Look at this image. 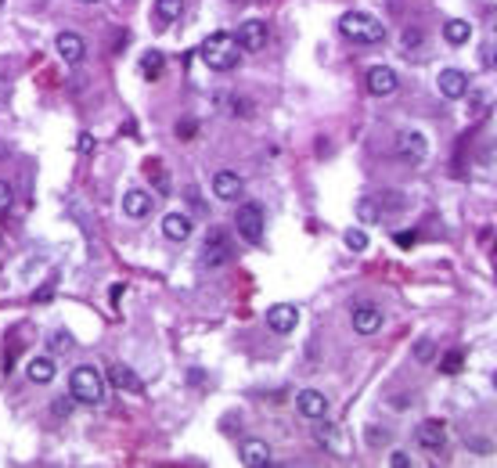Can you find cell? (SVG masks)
Masks as SVG:
<instances>
[{
	"mask_svg": "<svg viewBox=\"0 0 497 468\" xmlns=\"http://www.w3.org/2000/svg\"><path fill=\"white\" fill-rule=\"evenodd\" d=\"M202 61L213 69V72H231L238 61H241V44H238V37L234 33H209L206 40H202Z\"/></svg>",
	"mask_w": 497,
	"mask_h": 468,
	"instance_id": "1",
	"label": "cell"
},
{
	"mask_svg": "<svg viewBox=\"0 0 497 468\" xmlns=\"http://www.w3.org/2000/svg\"><path fill=\"white\" fill-rule=\"evenodd\" d=\"M339 33H343L346 40H353V44H382L386 40V25L367 11H346L343 18H339Z\"/></svg>",
	"mask_w": 497,
	"mask_h": 468,
	"instance_id": "2",
	"label": "cell"
},
{
	"mask_svg": "<svg viewBox=\"0 0 497 468\" xmlns=\"http://www.w3.org/2000/svg\"><path fill=\"white\" fill-rule=\"evenodd\" d=\"M69 396L76 403H87V407H98L101 396H105V382H101V371L90 367V364H80L69 371Z\"/></svg>",
	"mask_w": 497,
	"mask_h": 468,
	"instance_id": "3",
	"label": "cell"
},
{
	"mask_svg": "<svg viewBox=\"0 0 497 468\" xmlns=\"http://www.w3.org/2000/svg\"><path fill=\"white\" fill-rule=\"evenodd\" d=\"M231 256H234V248H231L227 231L224 227H209L206 241H202V267H224Z\"/></svg>",
	"mask_w": 497,
	"mask_h": 468,
	"instance_id": "4",
	"label": "cell"
},
{
	"mask_svg": "<svg viewBox=\"0 0 497 468\" xmlns=\"http://www.w3.org/2000/svg\"><path fill=\"white\" fill-rule=\"evenodd\" d=\"M234 227L245 241H260L263 238V205L260 202H241L238 213H234Z\"/></svg>",
	"mask_w": 497,
	"mask_h": 468,
	"instance_id": "5",
	"label": "cell"
},
{
	"mask_svg": "<svg viewBox=\"0 0 497 468\" xmlns=\"http://www.w3.org/2000/svg\"><path fill=\"white\" fill-rule=\"evenodd\" d=\"M396 155L408 166H422L425 163V155H429V141H425V134H418V130H408V134H400V141H396Z\"/></svg>",
	"mask_w": 497,
	"mask_h": 468,
	"instance_id": "6",
	"label": "cell"
},
{
	"mask_svg": "<svg viewBox=\"0 0 497 468\" xmlns=\"http://www.w3.org/2000/svg\"><path fill=\"white\" fill-rule=\"evenodd\" d=\"M364 83H367V94H375V98H389V94H396V87H400V80H396V72L389 65L367 69Z\"/></svg>",
	"mask_w": 497,
	"mask_h": 468,
	"instance_id": "7",
	"label": "cell"
},
{
	"mask_svg": "<svg viewBox=\"0 0 497 468\" xmlns=\"http://www.w3.org/2000/svg\"><path fill=\"white\" fill-rule=\"evenodd\" d=\"M436 87L447 101H461V98H469V76H465L461 69H443L436 76Z\"/></svg>",
	"mask_w": 497,
	"mask_h": 468,
	"instance_id": "8",
	"label": "cell"
},
{
	"mask_svg": "<svg viewBox=\"0 0 497 468\" xmlns=\"http://www.w3.org/2000/svg\"><path fill=\"white\" fill-rule=\"evenodd\" d=\"M238 44H241V51H263L267 47V22H260V18H249V22H241L238 25Z\"/></svg>",
	"mask_w": 497,
	"mask_h": 468,
	"instance_id": "9",
	"label": "cell"
},
{
	"mask_svg": "<svg viewBox=\"0 0 497 468\" xmlns=\"http://www.w3.org/2000/svg\"><path fill=\"white\" fill-rule=\"evenodd\" d=\"M267 324H270V331H277V335H289V331L299 324V310H296L292 303H274V306L267 310Z\"/></svg>",
	"mask_w": 497,
	"mask_h": 468,
	"instance_id": "10",
	"label": "cell"
},
{
	"mask_svg": "<svg viewBox=\"0 0 497 468\" xmlns=\"http://www.w3.org/2000/svg\"><path fill=\"white\" fill-rule=\"evenodd\" d=\"M296 411H299L303 418H310V422H321V418L328 415V400H325V393H317V389H303V393L296 396Z\"/></svg>",
	"mask_w": 497,
	"mask_h": 468,
	"instance_id": "11",
	"label": "cell"
},
{
	"mask_svg": "<svg viewBox=\"0 0 497 468\" xmlns=\"http://www.w3.org/2000/svg\"><path fill=\"white\" fill-rule=\"evenodd\" d=\"M353 328H357V335H375L382 328V310L375 303H357L353 306Z\"/></svg>",
	"mask_w": 497,
	"mask_h": 468,
	"instance_id": "12",
	"label": "cell"
},
{
	"mask_svg": "<svg viewBox=\"0 0 497 468\" xmlns=\"http://www.w3.org/2000/svg\"><path fill=\"white\" fill-rule=\"evenodd\" d=\"M241 177L234 173V170H220V173H213V195L216 198H224V202H234V198H241Z\"/></svg>",
	"mask_w": 497,
	"mask_h": 468,
	"instance_id": "13",
	"label": "cell"
},
{
	"mask_svg": "<svg viewBox=\"0 0 497 468\" xmlns=\"http://www.w3.org/2000/svg\"><path fill=\"white\" fill-rule=\"evenodd\" d=\"M54 47H58V54H61V61H65V65H80V61L87 58V44H83V37H76V33H58Z\"/></svg>",
	"mask_w": 497,
	"mask_h": 468,
	"instance_id": "14",
	"label": "cell"
},
{
	"mask_svg": "<svg viewBox=\"0 0 497 468\" xmlns=\"http://www.w3.org/2000/svg\"><path fill=\"white\" fill-rule=\"evenodd\" d=\"M415 440H418V447H425V450H443L447 429H443V422H422V425L415 429Z\"/></svg>",
	"mask_w": 497,
	"mask_h": 468,
	"instance_id": "15",
	"label": "cell"
},
{
	"mask_svg": "<svg viewBox=\"0 0 497 468\" xmlns=\"http://www.w3.org/2000/svg\"><path fill=\"white\" fill-rule=\"evenodd\" d=\"M151 205H155V198L148 191H141V187H134V191L122 195V213L134 216V220H144V216L151 213Z\"/></svg>",
	"mask_w": 497,
	"mask_h": 468,
	"instance_id": "16",
	"label": "cell"
},
{
	"mask_svg": "<svg viewBox=\"0 0 497 468\" xmlns=\"http://www.w3.org/2000/svg\"><path fill=\"white\" fill-rule=\"evenodd\" d=\"M163 238L166 241H188L191 238V220L184 213H166L163 216Z\"/></svg>",
	"mask_w": 497,
	"mask_h": 468,
	"instance_id": "17",
	"label": "cell"
},
{
	"mask_svg": "<svg viewBox=\"0 0 497 468\" xmlns=\"http://www.w3.org/2000/svg\"><path fill=\"white\" fill-rule=\"evenodd\" d=\"M108 382H112L115 389H122V393H144V382L137 379V374H134L127 364H112V367H108Z\"/></svg>",
	"mask_w": 497,
	"mask_h": 468,
	"instance_id": "18",
	"label": "cell"
},
{
	"mask_svg": "<svg viewBox=\"0 0 497 468\" xmlns=\"http://www.w3.org/2000/svg\"><path fill=\"white\" fill-rule=\"evenodd\" d=\"M241 464L245 468H267L270 464V447L263 440H245L241 443Z\"/></svg>",
	"mask_w": 497,
	"mask_h": 468,
	"instance_id": "19",
	"label": "cell"
},
{
	"mask_svg": "<svg viewBox=\"0 0 497 468\" xmlns=\"http://www.w3.org/2000/svg\"><path fill=\"white\" fill-rule=\"evenodd\" d=\"M25 374H29V382H37V386H47V382L54 379V360H51V357H37V360H29Z\"/></svg>",
	"mask_w": 497,
	"mask_h": 468,
	"instance_id": "20",
	"label": "cell"
},
{
	"mask_svg": "<svg viewBox=\"0 0 497 468\" xmlns=\"http://www.w3.org/2000/svg\"><path fill=\"white\" fill-rule=\"evenodd\" d=\"M184 15V0H155V22L159 25H173Z\"/></svg>",
	"mask_w": 497,
	"mask_h": 468,
	"instance_id": "21",
	"label": "cell"
},
{
	"mask_svg": "<svg viewBox=\"0 0 497 468\" xmlns=\"http://www.w3.org/2000/svg\"><path fill=\"white\" fill-rule=\"evenodd\" d=\"M469 37H472V25L465 22V18H451V22L443 25V40H447V44H454V47H461Z\"/></svg>",
	"mask_w": 497,
	"mask_h": 468,
	"instance_id": "22",
	"label": "cell"
},
{
	"mask_svg": "<svg viewBox=\"0 0 497 468\" xmlns=\"http://www.w3.org/2000/svg\"><path fill=\"white\" fill-rule=\"evenodd\" d=\"M159 72H163V54H159V51H144V58H141V76H144V80H159Z\"/></svg>",
	"mask_w": 497,
	"mask_h": 468,
	"instance_id": "23",
	"label": "cell"
},
{
	"mask_svg": "<svg viewBox=\"0 0 497 468\" xmlns=\"http://www.w3.org/2000/svg\"><path fill=\"white\" fill-rule=\"evenodd\" d=\"M76 346V342H73V335L69 331H51V342H47V350L54 353V357H65L69 350Z\"/></svg>",
	"mask_w": 497,
	"mask_h": 468,
	"instance_id": "24",
	"label": "cell"
},
{
	"mask_svg": "<svg viewBox=\"0 0 497 468\" xmlns=\"http://www.w3.org/2000/svg\"><path fill=\"white\" fill-rule=\"evenodd\" d=\"M357 216L364 224H375L379 216H382V205H379V198H360L357 202Z\"/></svg>",
	"mask_w": 497,
	"mask_h": 468,
	"instance_id": "25",
	"label": "cell"
},
{
	"mask_svg": "<svg viewBox=\"0 0 497 468\" xmlns=\"http://www.w3.org/2000/svg\"><path fill=\"white\" fill-rule=\"evenodd\" d=\"M343 241H346V248H353V253H364V248H367V234H364L360 227H350V231L343 234Z\"/></svg>",
	"mask_w": 497,
	"mask_h": 468,
	"instance_id": "26",
	"label": "cell"
},
{
	"mask_svg": "<svg viewBox=\"0 0 497 468\" xmlns=\"http://www.w3.org/2000/svg\"><path fill=\"white\" fill-rule=\"evenodd\" d=\"M461 364H465L461 350H451V353H443V360H440V371H443V374H458V371H461Z\"/></svg>",
	"mask_w": 497,
	"mask_h": 468,
	"instance_id": "27",
	"label": "cell"
},
{
	"mask_svg": "<svg viewBox=\"0 0 497 468\" xmlns=\"http://www.w3.org/2000/svg\"><path fill=\"white\" fill-rule=\"evenodd\" d=\"M432 357H436V342H432V339H422L418 346H415V360H418V364H429Z\"/></svg>",
	"mask_w": 497,
	"mask_h": 468,
	"instance_id": "28",
	"label": "cell"
},
{
	"mask_svg": "<svg viewBox=\"0 0 497 468\" xmlns=\"http://www.w3.org/2000/svg\"><path fill=\"white\" fill-rule=\"evenodd\" d=\"M11 205H15V187L8 180H0V216H8Z\"/></svg>",
	"mask_w": 497,
	"mask_h": 468,
	"instance_id": "29",
	"label": "cell"
},
{
	"mask_svg": "<svg viewBox=\"0 0 497 468\" xmlns=\"http://www.w3.org/2000/svg\"><path fill=\"white\" fill-rule=\"evenodd\" d=\"M364 440H367L371 447H382V443H389V432H386L382 425H367V432H364Z\"/></svg>",
	"mask_w": 497,
	"mask_h": 468,
	"instance_id": "30",
	"label": "cell"
},
{
	"mask_svg": "<svg viewBox=\"0 0 497 468\" xmlns=\"http://www.w3.org/2000/svg\"><path fill=\"white\" fill-rule=\"evenodd\" d=\"M314 436H317V440H321L325 447H332V450H339V440H335V425H321V429H317Z\"/></svg>",
	"mask_w": 497,
	"mask_h": 468,
	"instance_id": "31",
	"label": "cell"
},
{
	"mask_svg": "<svg viewBox=\"0 0 497 468\" xmlns=\"http://www.w3.org/2000/svg\"><path fill=\"white\" fill-rule=\"evenodd\" d=\"M422 44V29L418 25H411V29H403V47H408V51H415Z\"/></svg>",
	"mask_w": 497,
	"mask_h": 468,
	"instance_id": "32",
	"label": "cell"
},
{
	"mask_svg": "<svg viewBox=\"0 0 497 468\" xmlns=\"http://www.w3.org/2000/svg\"><path fill=\"white\" fill-rule=\"evenodd\" d=\"M231 108H234L231 115H238V119H249V115H253V101H245V98H234Z\"/></svg>",
	"mask_w": 497,
	"mask_h": 468,
	"instance_id": "33",
	"label": "cell"
},
{
	"mask_svg": "<svg viewBox=\"0 0 497 468\" xmlns=\"http://www.w3.org/2000/svg\"><path fill=\"white\" fill-rule=\"evenodd\" d=\"M389 464H393V468H411V454L393 450V454H389Z\"/></svg>",
	"mask_w": 497,
	"mask_h": 468,
	"instance_id": "34",
	"label": "cell"
},
{
	"mask_svg": "<svg viewBox=\"0 0 497 468\" xmlns=\"http://www.w3.org/2000/svg\"><path fill=\"white\" fill-rule=\"evenodd\" d=\"M483 65H486V69H497V47H493V44L483 47Z\"/></svg>",
	"mask_w": 497,
	"mask_h": 468,
	"instance_id": "35",
	"label": "cell"
},
{
	"mask_svg": "<svg viewBox=\"0 0 497 468\" xmlns=\"http://www.w3.org/2000/svg\"><path fill=\"white\" fill-rule=\"evenodd\" d=\"M76 148H80V151H94V137H90V134H80Z\"/></svg>",
	"mask_w": 497,
	"mask_h": 468,
	"instance_id": "36",
	"label": "cell"
},
{
	"mask_svg": "<svg viewBox=\"0 0 497 468\" xmlns=\"http://www.w3.org/2000/svg\"><path fill=\"white\" fill-rule=\"evenodd\" d=\"M472 108H476V115H483V108H486V98H483V94H472Z\"/></svg>",
	"mask_w": 497,
	"mask_h": 468,
	"instance_id": "37",
	"label": "cell"
},
{
	"mask_svg": "<svg viewBox=\"0 0 497 468\" xmlns=\"http://www.w3.org/2000/svg\"><path fill=\"white\" fill-rule=\"evenodd\" d=\"M469 447H472V450H483V454L490 450V443H486V440H472V436H469Z\"/></svg>",
	"mask_w": 497,
	"mask_h": 468,
	"instance_id": "38",
	"label": "cell"
},
{
	"mask_svg": "<svg viewBox=\"0 0 497 468\" xmlns=\"http://www.w3.org/2000/svg\"><path fill=\"white\" fill-rule=\"evenodd\" d=\"M188 198H191V205H195V209H199V213H206V202H202V198H199V195H195V191H188Z\"/></svg>",
	"mask_w": 497,
	"mask_h": 468,
	"instance_id": "39",
	"label": "cell"
},
{
	"mask_svg": "<svg viewBox=\"0 0 497 468\" xmlns=\"http://www.w3.org/2000/svg\"><path fill=\"white\" fill-rule=\"evenodd\" d=\"M195 134V122H180V137H191Z\"/></svg>",
	"mask_w": 497,
	"mask_h": 468,
	"instance_id": "40",
	"label": "cell"
},
{
	"mask_svg": "<svg viewBox=\"0 0 497 468\" xmlns=\"http://www.w3.org/2000/svg\"><path fill=\"white\" fill-rule=\"evenodd\" d=\"M490 37H493V40H497V8H493V11H490Z\"/></svg>",
	"mask_w": 497,
	"mask_h": 468,
	"instance_id": "41",
	"label": "cell"
},
{
	"mask_svg": "<svg viewBox=\"0 0 497 468\" xmlns=\"http://www.w3.org/2000/svg\"><path fill=\"white\" fill-rule=\"evenodd\" d=\"M80 4H101V0H80Z\"/></svg>",
	"mask_w": 497,
	"mask_h": 468,
	"instance_id": "42",
	"label": "cell"
},
{
	"mask_svg": "<svg viewBox=\"0 0 497 468\" xmlns=\"http://www.w3.org/2000/svg\"><path fill=\"white\" fill-rule=\"evenodd\" d=\"M493 389H497V371H493Z\"/></svg>",
	"mask_w": 497,
	"mask_h": 468,
	"instance_id": "43",
	"label": "cell"
}]
</instances>
